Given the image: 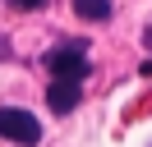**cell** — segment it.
<instances>
[{
  "instance_id": "cell-1",
  "label": "cell",
  "mask_w": 152,
  "mask_h": 147,
  "mask_svg": "<svg viewBox=\"0 0 152 147\" xmlns=\"http://www.w3.org/2000/svg\"><path fill=\"white\" fill-rule=\"evenodd\" d=\"M46 69H51V78H74V83H83V74H88V41L56 46V51L46 55Z\"/></svg>"
},
{
  "instance_id": "cell-2",
  "label": "cell",
  "mask_w": 152,
  "mask_h": 147,
  "mask_svg": "<svg viewBox=\"0 0 152 147\" xmlns=\"http://www.w3.org/2000/svg\"><path fill=\"white\" fill-rule=\"evenodd\" d=\"M0 138L32 147V143H42V124H37V115H28L19 106H0Z\"/></svg>"
},
{
  "instance_id": "cell-3",
  "label": "cell",
  "mask_w": 152,
  "mask_h": 147,
  "mask_svg": "<svg viewBox=\"0 0 152 147\" xmlns=\"http://www.w3.org/2000/svg\"><path fill=\"white\" fill-rule=\"evenodd\" d=\"M78 101H83V83H74V78H51V87H46V106L56 110V115H69Z\"/></svg>"
},
{
  "instance_id": "cell-4",
  "label": "cell",
  "mask_w": 152,
  "mask_h": 147,
  "mask_svg": "<svg viewBox=\"0 0 152 147\" xmlns=\"http://www.w3.org/2000/svg\"><path fill=\"white\" fill-rule=\"evenodd\" d=\"M74 14L88 23H102V18H111V0H74Z\"/></svg>"
},
{
  "instance_id": "cell-5",
  "label": "cell",
  "mask_w": 152,
  "mask_h": 147,
  "mask_svg": "<svg viewBox=\"0 0 152 147\" xmlns=\"http://www.w3.org/2000/svg\"><path fill=\"white\" fill-rule=\"evenodd\" d=\"M10 9H19V14H32V9H46V0H5Z\"/></svg>"
},
{
  "instance_id": "cell-6",
  "label": "cell",
  "mask_w": 152,
  "mask_h": 147,
  "mask_svg": "<svg viewBox=\"0 0 152 147\" xmlns=\"http://www.w3.org/2000/svg\"><path fill=\"white\" fill-rule=\"evenodd\" d=\"M143 74H152V60H148V64H143Z\"/></svg>"
},
{
  "instance_id": "cell-7",
  "label": "cell",
  "mask_w": 152,
  "mask_h": 147,
  "mask_svg": "<svg viewBox=\"0 0 152 147\" xmlns=\"http://www.w3.org/2000/svg\"><path fill=\"white\" fill-rule=\"evenodd\" d=\"M148 51H152V28H148Z\"/></svg>"
}]
</instances>
